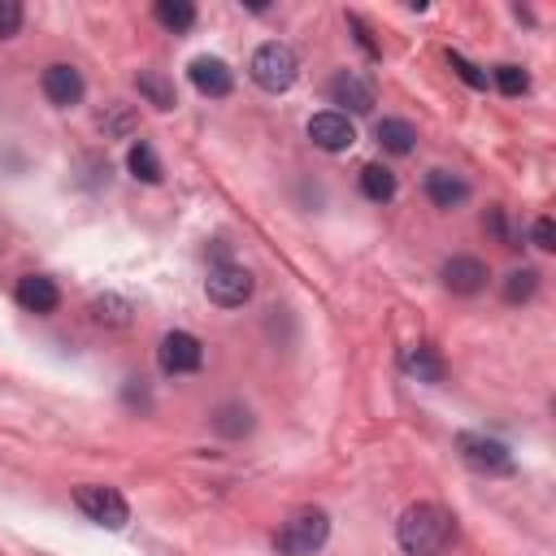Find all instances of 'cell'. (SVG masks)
I'll return each mask as SVG.
<instances>
[{
    "label": "cell",
    "mask_w": 556,
    "mask_h": 556,
    "mask_svg": "<svg viewBox=\"0 0 556 556\" xmlns=\"http://www.w3.org/2000/svg\"><path fill=\"white\" fill-rule=\"evenodd\" d=\"M395 543L408 556H443L456 543V521L439 504H408L395 521Z\"/></svg>",
    "instance_id": "6da1fadb"
},
{
    "label": "cell",
    "mask_w": 556,
    "mask_h": 556,
    "mask_svg": "<svg viewBox=\"0 0 556 556\" xmlns=\"http://www.w3.org/2000/svg\"><path fill=\"white\" fill-rule=\"evenodd\" d=\"M326 539H330V517L321 508L304 504V508L287 513V521L274 534V547H278V556H313L326 547Z\"/></svg>",
    "instance_id": "7a4b0ae2"
},
{
    "label": "cell",
    "mask_w": 556,
    "mask_h": 556,
    "mask_svg": "<svg viewBox=\"0 0 556 556\" xmlns=\"http://www.w3.org/2000/svg\"><path fill=\"white\" fill-rule=\"evenodd\" d=\"M248 74H252V83L261 87V91H287L295 78H300V56L287 48V43H261L256 52H252V65H248Z\"/></svg>",
    "instance_id": "3957f363"
},
{
    "label": "cell",
    "mask_w": 556,
    "mask_h": 556,
    "mask_svg": "<svg viewBox=\"0 0 556 556\" xmlns=\"http://www.w3.org/2000/svg\"><path fill=\"white\" fill-rule=\"evenodd\" d=\"M74 504H78V513H83V517H91V521H96V526H104V530H122V526L130 521V508H126V500H122V491H117V486L83 482V486L74 491Z\"/></svg>",
    "instance_id": "277c9868"
},
{
    "label": "cell",
    "mask_w": 556,
    "mask_h": 556,
    "mask_svg": "<svg viewBox=\"0 0 556 556\" xmlns=\"http://www.w3.org/2000/svg\"><path fill=\"white\" fill-rule=\"evenodd\" d=\"M456 447H460V460L478 473H513V452L491 434L465 430V434H456Z\"/></svg>",
    "instance_id": "5b68a950"
},
{
    "label": "cell",
    "mask_w": 556,
    "mask_h": 556,
    "mask_svg": "<svg viewBox=\"0 0 556 556\" xmlns=\"http://www.w3.org/2000/svg\"><path fill=\"white\" fill-rule=\"evenodd\" d=\"M204 295L217 304V308H239L248 295H252V274L243 265H213L208 278H204Z\"/></svg>",
    "instance_id": "8992f818"
},
{
    "label": "cell",
    "mask_w": 556,
    "mask_h": 556,
    "mask_svg": "<svg viewBox=\"0 0 556 556\" xmlns=\"http://www.w3.org/2000/svg\"><path fill=\"white\" fill-rule=\"evenodd\" d=\"M156 361H161V369L165 374H195L200 365H204V348H200V339L195 334H187V330H169L165 339H161V348H156Z\"/></svg>",
    "instance_id": "52a82bcc"
},
{
    "label": "cell",
    "mask_w": 556,
    "mask_h": 556,
    "mask_svg": "<svg viewBox=\"0 0 556 556\" xmlns=\"http://www.w3.org/2000/svg\"><path fill=\"white\" fill-rule=\"evenodd\" d=\"M308 139H313L321 152H348V148L356 143V130H352L348 113L326 109V113H313V117H308Z\"/></svg>",
    "instance_id": "ba28073f"
},
{
    "label": "cell",
    "mask_w": 556,
    "mask_h": 556,
    "mask_svg": "<svg viewBox=\"0 0 556 556\" xmlns=\"http://www.w3.org/2000/svg\"><path fill=\"white\" fill-rule=\"evenodd\" d=\"M39 87H43V96H48L56 109H70V104H78V100H83V91H87L83 74H78L74 65H65V61L48 65V70H43V78H39Z\"/></svg>",
    "instance_id": "9c48e42d"
},
{
    "label": "cell",
    "mask_w": 556,
    "mask_h": 556,
    "mask_svg": "<svg viewBox=\"0 0 556 556\" xmlns=\"http://www.w3.org/2000/svg\"><path fill=\"white\" fill-rule=\"evenodd\" d=\"M439 278L452 295H478L486 287V265L478 256H452V261H443Z\"/></svg>",
    "instance_id": "30bf717a"
},
{
    "label": "cell",
    "mask_w": 556,
    "mask_h": 556,
    "mask_svg": "<svg viewBox=\"0 0 556 556\" xmlns=\"http://www.w3.org/2000/svg\"><path fill=\"white\" fill-rule=\"evenodd\" d=\"M330 100L352 109V113H369L374 109V83L365 74H356V70H339L330 78Z\"/></svg>",
    "instance_id": "8fae6325"
},
{
    "label": "cell",
    "mask_w": 556,
    "mask_h": 556,
    "mask_svg": "<svg viewBox=\"0 0 556 556\" xmlns=\"http://www.w3.org/2000/svg\"><path fill=\"white\" fill-rule=\"evenodd\" d=\"M191 83H195L200 96L222 100V96H230L235 74H230V65H226L222 56H195V61H191Z\"/></svg>",
    "instance_id": "7c38bea8"
},
{
    "label": "cell",
    "mask_w": 556,
    "mask_h": 556,
    "mask_svg": "<svg viewBox=\"0 0 556 556\" xmlns=\"http://www.w3.org/2000/svg\"><path fill=\"white\" fill-rule=\"evenodd\" d=\"M400 369H404L408 378H417V382H443V374H447L443 356H439L430 343H413V348H404V352H400Z\"/></svg>",
    "instance_id": "4fadbf2b"
},
{
    "label": "cell",
    "mask_w": 556,
    "mask_h": 556,
    "mask_svg": "<svg viewBox=\"0 0 556 556\" xmlns=\"http://www.w3.org/2000/svg\"><path fill=\"white\" fill-rule=\"evenodd\" d=\"M426 195H430V204H439V208H456V204L469 200V182H465L460 174H452V169H430V174H426Z\"/></svg>",
    "instance_id": "5bb4252c"
},
{
    "label": "cell",
    "mask_w": 556,
    "mask_h": 556,
    "mask_svg": "<svg viewBox=\"0 0 556 556\" xmlns=\"http://www.w3.org/2000/svg\"><path fill=\"white\" fill-rule=\"evenodd\" d=\"M17 304H22L26 313H52V308L61 304V291H56L52 278H43V274H26V278L17 282Z\"/></svg>",
    "instance_id": "9a60e30c"
},
{
    "label": "cell",
    "mask_w": 556,
    "mask_h": 556,
    "mask_svg": "<svg viewBox=\"0 0 556 556\" xmlns=\"http://www.w3.org/2000/svg\"><path fill=\"white\" fill-rule=\"evenodd\" d=\"M374 135H378V143H382L387 152H395V156H408L413 143H417V130H413L404 117H382V122L374 126Z\"/></svg>",
    "instance_id": "2e32d148"
},
{
    "label": "cell",
    "mask_w": 556,
    "mask_h": 556,
    "mask_svg": "<svg viewBox=\"0 0 556 556\" xmlns=\"http://www.w3.org/2000/svg\"><path fill=\"white\" fill-rule=\"evenodd\" d=\"M135 87H139V96H143L148 104H156V109H174V104H178V91H174V83H169L161 70H139Z\"/></svg>",
    "instance_id": "e0dca14e"
},
{
    "label": "cell",
    "mask_w": 556,
    "mask_h": 556,
    "mask_svg": "<svg viewBox=\"0 0 556 556\" xmlns=\"http://www.w3.org/2000/svg\"><path fill=\"white\" fill-rule=\"evenodd\" d=\"M152 17H156L165 30L182 35V30H191V26H195V4H187V0H156Z\"/></svg>",
    "instance_id": "ac0fdd59"
},
{
    "label": "cell",
    "mask_w": 556,
    "mask_h": 556,
    "mask_svg": "<svg viewBox=\"0 0 556 556\" xmlns=\"http://www.w3.org/2000/svg\"><path fill=\"white\" fill-rule=\"evenodd\" d=\"M361 191H365L369 200H378V204H387V200L395 195V174H391L387 165H378V161H369V165L361 169Z\"/></svg>",
    "instance_id": "d6986e66"
},
{
    "label": "cell",
    "mask_w": 556,
    "mask_h": 556,
    "mask_svg": "<svg viewBox=\"0 0 556 556\" xmlns=\"http://www.w3.org/2000/svg\"><path fill=\"white\" fill-rule=\"evenodd\" d=\"M213 430L226 434V439H239V434L252 430V413H248L243 404H222V408L213 413Z\"/></svg>",
    "instance_id": "ffe728a7"
},
{
    "label": "cell",
    "mask_w": 556,
    "mask_h": 556,
    "mask_svg": "<svg viewBox=\"0 0 556 556\" xmlns=\"http://www.w3.org/2000/svg\"><path fill=\"white\" fill-rule=\"evenodd\" d=\"M534 291H539V269L521 265V269H508V274H504V300H508V304H521V300H530Z\"/></svg>",
    "instance_id": "44dd1931"
},
{
    "label": "cell",
    "mask_w": 556,
    "mask_h": 556,
    "mask_svg": "<svg viewBox=\"0 0 556 556\" xmlns=\"http://www.w3.org/2000/svg\"><path fill=\"white\" fill-rule=\"evenodd\" d=\"M126 165H130V174L139 178V182H161V161H156V152H152V143H135L130 148V156H126Z\"/></svg>",
    "instance_id": "7402d4cb"
},
{
    "label": "cell",
    "mask_w": 556,
    "mask_h": 556,
    "mask_svg": "<svg viewBox=\"0 0 556 556\" xmlns=\"http://www.w3.org/2000/svg\"><path fill=\"white\" fill-rule=\"evenodd\" d=\"M91 313H96V321H104V326H130V304L117 300V295L91 300Z\"/></svg>",
    "instance_id": "603a6c76"
},
{
    "label": "cell",
    "mask_w": 556,
    "mask_h": 556,
    "mask_svg": "<svg viewBox=\"0 0 556 556\" xmlns=\"http://www.w3.org/2000/svg\"><path fill=\"white\" fill-rule=\"evenodd\" d=\"M491 78H495V87H500L504 96H521V91L530 87V74H526L521 65H495Z\"/></svg>",
    "instance_id": "cb8c5ba5"
},
{
    "label": "cell",
    "mask_w": 556,
    "mask_h": 556,
    "mask_svg": "<svg viewBox=\"0 0 556 556\" xmlns=\"http://www.w3.org/2000/svg\"><path fill=\"white\" fill-rule=\"evenodd\" d=\"M22 30V4L17 0H0V39Z\"/></svg>",
    "instance_id": "d4e9b609"
},
{
    "label": "cell",
    "mask_w": 556,
    "mask_h": 556,
    "mask_svg": "<svg viewBox=\"0 0 556 556\" xmlns=\"http://www.w3.org/2000/svg\"><path fill=\"white\" fill-rule=\"evenodd\" d=\"M447 61H452V70H456V74H460V78H465L469 87H486V74H482L478 65H469V61H465L460 52H447Z\"/></svg>",
    "instance_id": "484cf974"
},
{
    "label": "cell",
    "mask_w": 556,
    "mask_h": 556,
    "mask_svg": "<svg viewBox=\"0 0 556 556\" xmlns=\"http://www.w3.org/2000/svg\"><path fill=\"white\" fill-rule=\"evenodd\" d=\"M530 239H534V248L552 252V248H556V222H552V217H539L534 230H530Z\"/></svg>",
    "instance_id": "4316f807"
}]
</instances>
